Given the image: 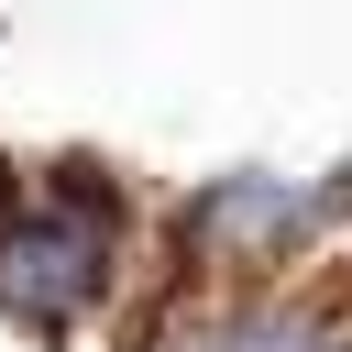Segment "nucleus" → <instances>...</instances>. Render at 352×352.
<instances>
[{
    "mask_svg": "<svg viewBox=\"0 0 352 352\" xmlns=\"http://www.w3.org/2000/svg\"><path fill=\"white\" fill-rule=\"evenodd\" d=\"M121 220H132V198H121V176L99 154L33 165V198L0 231V319L33 330V341L99 319V297L121 286Z\"/></svg>",
    "mask_w": 352,
    "mask_h": 352,
    "instance_id": "1",
    "label": "nucleus"
},
{
    "mask_svg": "<svg viewBox=\"0 0 352 352\" xmlns=\"http://www.w3.org/2000/svg\"><path fill=\"white\" fill-rule=\"evenodd\" d=\"M308 220H319V187H286V176H264V165H242V176H220V187H198V198L176 209V231H187L198 253H220V264H275Z\"/></svg>",
    "mask_w": 352,
    "mask_h": 352,
    "instance_id": "2",
    "label": "nucleus"
},
{
    "mask_svg": "<svg viewBox=\"0 0 352 352\" xmlns=\"http://www.w3.org/2000/svg\"><path fill=\"white\" fill-rule=\"evenodd\" d=\"M242 352H352V319L330 297H253Z\"/></svg>",
    "mask_w": 352,
    "mask_h": 352,
    "instance_id": "3",
    "label": "nucleus"
},
{
    "mask_svg": "<svg viewBox=\"0 0 352 352\" xmlns=\"http://www.w3.org/2000/svg\"><path fill=\"white\" fill-rule=\"evenodd\" d=\"M22 198H33V187H22V165H11V154H0V231H11V220H22Z\"/></svg>",
    "mask_w": 352,
    "mask_h": 352,
    "instance_id": "4",
    "label": "nucleus"
}]
</instances>
